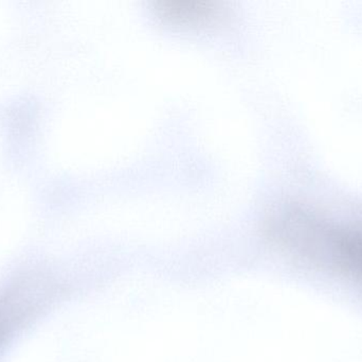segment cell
Wrapping results in <instances>:
<instances>
[{
    "mask_svg": "<svg viewBox=\"0 0 362 362\" xmlns=\"http://www.w3.org/2000/svg\"><path fill=\"white\" fill-rule=\"evenodd\" d=\"M346 253L353 261L352 265L362 271V242L349 244Z\"/></svg>",
    "mask_w": 362,
    "mask_h": 362,
    "instance_id": "cell-2",
    "label": "cell"
},
{
    "mask_svg": "<svg viewBox=\"0 0 362 362\" xmlns=\"http://www.w3.org/2000/svg\"><path fill=\"white\" fill-rule=\"evenodd\" d=\"M156 11L171 23L189 26L214 25L225 16L223 6L213 0H159Z\"/></svg>",
    "mask_w": 362,
    "mask_h": 362,
    "instance_id": "cell-1",
    "label": "cell"
}]
</instances>
